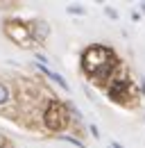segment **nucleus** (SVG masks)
Returning a JSON list of instances; mask_svg holds the SVG:
<instances>
[{
	"instance_id": "1",
	"label": "nucleus",
	"mask_w": 145,
	"mask_h": 148,
	"mask_svg": "<svg viewBox=\"0 0 145 148\" xmlns=\"http://www.w3.org/2000/svg\"><path fill=\"white\" fill-rule=\"evenodd\" d=\"M82 64H84V71L93 80H107L116 66V57L104 46H91L82 57Z\"/></svg>"
},
{
	"instance_id": "2",
	"label": "nucleus",
	"mask_w": 145,
	"mask_h": 148,
	"mask_svg": "<svg viewBox=\"0 0 145 148\" xmlns=\"http://www.w3.org/2000/svg\"><path fill=\"white\" fill-rule=\"evenodd\" d=\"M66 110L59 105V103H52L50 107H48V112H45V125L50 130H61L64 125H66Z\"/></svg>"
},
{
	"instance_id": "3",
	"label": "nucleus",
	"mask_w": 145,
	"mask_h": 148,
	"mask_svg": "<svg viewBox=\"0 0 145 148\" xmlns=\"http://www.w3.org/2000/svg\"><path fill=\"white\" fill-rule=\"evenodd\" d=\"M109 96L113 98V100H127L129 98V82L127 80H116L111 87H109Z\"/></svg>"
},
{
	"instance_id": "4",
	"label": "nucleus",
	"mask_w": 145,
	"mask_h": 148,
	"mask_svg": "<svg viewBox=\"0 0 145 148\" xmlns=\"http://www.w3.org/2000/svg\"><path fill=\"white\" fill-rule=\"evenodd\" d=\"M36 66H39L43 73L48 75V77H52V80L57 82V84H59V87H61V89H66V91H68V84H66V80H64L61 75H57V73H52V71H48V69H45V64H36Z\"/></svg>"
},
{
	"instance_id": "5",
	"label": "nucleus",
	"mask_w": 145,
	"mask_h": 148,
	"mask_svg": "<svg viewBox=\"0 0 145 148\" xmlns=\"http://www.w3.org/2000/svg\"><path fill=\"white\" fill-rule=\"evenodd\" d=\"M7 100H9V89L5 84H0V105H5Z\"/></svg>"
},
{
	"instance_id": "6",
	"label": "nucleus",
	"mask_w": 145,
	"mask_h": 148,
	"mask_svg": "<svg viewBox=\"0 0 145 148\" xmlns=\"http://www.w3.org/2000/svg\"><path fill=\"white\" fill-rule=\"evenodd\" d=\"M68 12H70V14H84V7H79V5H70Z\"/></svg>"
},
{
	"instance_id": "7",
	"label": "nucleus",
	"mask_w": 145,
	"mask_h": 148,
	"mask_svg": "<svg viewBox=\"0 0 145 148\" xmlns=\"http://www.w3.org/2000/svg\"><path fill=\"white\" fill-rule=\"evenodd\" d=\"M107 14H109V16H111V18H116V16H118V14H116V12L111 9V7H107Z\"/></svg>"
},
{
	"instance_id": "8",
	"label": "nucleus",
	"mask_w": 145,
	"mask_h": 148,
	"mask_svg": "<svg viewBox=\"0 0 145 148\" xmlns=\"http://www.w3.org/2000/svg\"><path fill=\"white\" fill-rule=\"evenodd\" d=\"M111 146H113V148H123V146H118V144H111Z\"/></svg>"
},
{
	"instance_id": "9",
	"label": "nucleus",
	"mask_w": 145,
	"mask_h": 148,
	"mask_svg": "<svg viewBox=\"0 0 145 148\" xmlns=\"http://www.w3.org/2000/svg\"><path fill=\"white\" fill-rule=\"evenodd\" d=\"M141 7H143V12H145V2H143V5H141Z\"/></svg>"
}]
</instances>
